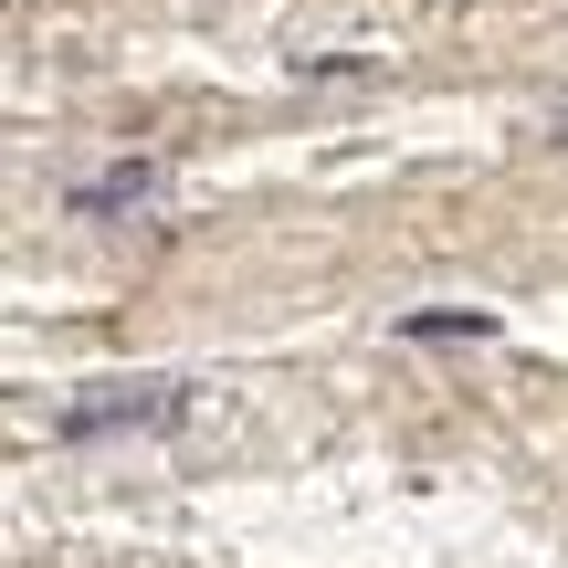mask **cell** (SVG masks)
Segmentation results:
<instances>
[{
	"label": "cell",
	"mask_w": 568,
	"mask_h": 568,
	"mask_svg": "<svg viewBox=\"0 0 568 568\" xmlns=\"http://www.w3.org/2000/svg\"><path fill=\"white\" fill-rule=\"evenodd\" d=\"M190 410L180 379H95L84 400L53 410V443H105V432H169Z\"/></svg>",
	"instance_id": "6da1fadb"
},
{
	"label": "cell",
	"mask_w": 568,
	"mask_h": 568,
	"mask_svg": "<svg viewBox=\"0 0 568 568\" xmlns=\"http://www.w3.org/2000/svg\"><path fill=\"white\" fill-rule=\"evenodd\" d=\"M558 138H568V126H558Z\"/></svg>",
	"instance_id": "277c9868"
},
{
	"label": "cell",
	"mask_w": 568,
	"mask_h": 568,
	"mask_svg": "<svg viewBox=\"0 0 568 568\" xmlns=\"http://www.w3.org/2000/svg\"><path fill=\"white\" fill-rule=\"evenodd\" d=\"M400 337H495L485 305H422V316H400Z\"/></svg>",
	"instance_id": "3957f363"
},
{
	"label": "cell",
	"mask_w": 568,
	"mask_h": 568,
	"mask_svg": "<svg viewBox=\"0 0 568 568\" xmlns=\"http://www.w3.org/2000/svg\"><path fill=\"white\" fill-rule=\"evenodd\" d=\"M148 201H159V159H116L74 190V211H148Z\"/></svg>",
	"instance_id": "7a4b0ae2"
}]
</instances>
